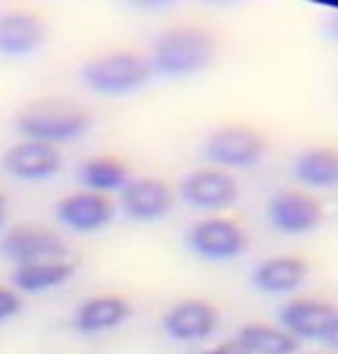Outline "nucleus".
<instances>
[{
	"label": "nucleus",
	"instance_id": "1",
	"mask_svg": "<svg viewBox=\"0 0 338 354\" xmlns=\"http://www.w3.org/2000/svg\"><path fill=\"white\" fill-rule=\"evenodd\" d=\"M95 127V115L86 106L69 99H37L28 104L14 118V129L24 140H37L46 145H65L88 136Z\"/></svg>",
	"mask_w": 338,
	"mask_h": 354
},
{
	"label": "nucleus",
	"instance_id": "2",
	"mask_svg": "<svg viewBox=\"0 0 338 354\" xmlns=\"http://www.w3.org/2000/svg\"><path fill=\"white\" fill-rule=\"evenodd\" d=\"M216 58V41L207 30L194 26L166 28L152 41V51L147 55L154 74L168 79L200 74Z\"/></svg>",
	"mask_w": 338,
	"mask_h": 354
},
{
	"label": "nucleus",
	"instance_id": "3",
	"mask_svg": "<svg viewBox=\"0 0 338 354\" xmlns=\"http://www.w3.org/2000/svg\"><path fill=\"white\" fill-rule=\"evenodd\" d=\"M147 55L136 51H111L90 58L81 67V81L100 97H126L143 90L152 81Z\"/></svg>",
	"mask_w": 338,
	"mask_h": 354
},
{
	"label": "nucleus",
	"instance_id": "4",
	"mask_svg": "<svg viewBox=\"0 0 338 354\" xmlns=\"http://www.w3.org/2000/svg\"><path fill=\"white\" fill-rule=\"evenodd\" d=\"M267 140L251 127H221L212 131L203 143V157L212 168L221 171H242V168H256L267 157Z\"/></svg>",
	"mask_w": 338,
	"mask_h": 354
},
{
	"label": "nucleus",
	"instance_id": "5",
	"mask_svg": "<svg viewBox=\"0 0 338 354\" xmlns=\"http://www.w3.org/2000/svg\"><path fill=\"white\" fill-rule=\"evenodd\" d=\"M187 249L207 263H228L244 256L251 237L242 225L225 216H209L196 221L185 235Z\"/></svg>",
	"mask_w": 338,
	"mask_h": 354
},
{
	"label": "nucleus",
	"instance_id": "6",
	"mask_svg": "<svg viewBox=\"0 0 338 354\" xmlns=\"http://www.w3.org/2000/svg\"><path fill=\"white\" fill-rule=\"evenodd\" d=\"M0 256L14 267L37 263V260H58L67 256V244L58 232L46 225L19 223L12 225L0 237Z\"/></svg>",
	"mask_w": 338,
	"mask_h": 354
},
{
	"label": "nucleus",
	"instance_id": "7",
	"mask_svg": "<svg viewBox=\"0 0 338 354\" xmlns=\"http://www.w3.org/2000/svg\"><path fill=\"white\" fill-rule=\"evenodd\" d=\"M180 198L198 212H221L239 201V184L232 173L221 168H198L182 177Z\"/></svg>",
	"mask_w": 338,
	"mask_h": 354
},
{
	"label": "nucleus",
	"instance_id": "8",
	"mask_svg": "<svg viewBox=\"0 0 338 354\" xmlns=\"http://www.w3.org/2000/svg\"><path fill=\"white\" fill-rule=\"evenodd\" d=\"M267 221L283 235H308L325 223V207L304 191H279L267 203Z\"/></svg>",
	"mask_w": 338,
	"mask_h": 354
},
{
	"label": "nucleus",
	"instance_id": "9",
	"mask_svg": "<svg viewBox=\"0 0 338 354\" xmlns=\"http://www.w3.org/2000/svg\"><path fill=\"white\" fill-rule=\"evenodd\" d=\"M221 313L205 299H182L161 315V329L178 343H203L216 334Z\"/></svg>",
	"mask_w": 338,
	"mask_h": 354
},
{
	"label": "nucleus",
	"instance_id": "10",
	"mask_svg": "<svg viewBox=\"0 0 338 354\" xmlns=\"http://www.w3.org/2000/svg\"><path fill=\"white\" fill-rule=\"evenodd\" d=\"M55 218L60 225H65L79 235H90L109 228L115 218V203L109 196L93 194V191H74L62 196L55 203Z\"/></svg>",
	"mask_w": 338,
	"mask_h": 354
},
{
	"label": "nucleus",
	"instance_id": "11",
	"mask_svg": "<svg viewBox=\"0 0 338 354\" xmlns=\"http://www.w3.org/2000/svg\"><path fill=\"white\" fill-rule=\"evenodd\" d=\"M120 207L131 221L154 223L173 212L175 194L159 177H131L120 191Z\"/></svg>",
	"mask_w": 338,
	"mask_h": 354
},
{
	"label": "nucleus",
	"instance_id": "12",
	"mask_svg": "<svg viewBox=\"0 0 338 354\" xmlns=\"http://www.w3.org/2000/svg\"><path fill=\"white\" fill-rule=\"evenodd\" d=\"M62 166H65V157L60 147L37 143V140L21 138L3 154V171L21 182H46L58 175Z\"/></svg>",
	"mask_w": 338,
	"mask_h": 354
},
{
	"label": "nucleus",
	"instance_id": "13",
	"mask_svg": "<svg viewBox=\"0 0 338 354\" xmlns=\"http://www.w3.org/2000/svg\"><path fill=\"white\" fill-rule=\"evenodd\" d=\"M338 317V308L325 299L299 297L281 306L279 320L288 334L297 341H322Z\"/></svg>",
	"mask_w": 338,
	"mask_h": 354
},
{
	"label": "nucleus",
	"instance_id": "14",
	"mask_svg": "<svg viewBox=\"0 0 338 354\" xmlns=\"http://www.w3.org/2000/svg\"><path fill=\"white\" fill-rule=\"evenodd\" d=\"M133 315L131 304L120 295H95L83 299L72 315V329L79 336H100L122 327Z\"/></svg>",
	"mask_w": 338,
	"mask_h": 354
},
{
	"label": "nucleus",
	"instance_id": "15",
	"mask_svg": "<svg viewBox=\"0 0 338 354\" xmlns=\"http://www.w3.org/2000/svg\"><path fill=\"white\" fill-rule=\"evenodd\" d=\"M46 26L37 14L10 10L0 14V55L5 58H30L44 46Z\"/></svg>",
	"mask_w": 338,
	"mask_h": 354
},
{
	"label": "nucleus",
	"instance_id": "16",
	"mask_svg": "<svg viewBox=\"0 0 338 354\" xmlns=\"http://www.w3.org/2000/svg\"><path fill=\"white\" fill-rule=\"evenodd\" d=\"M308 265L297 256H274L258 263L251 274V286L265 295H290L304 286Z\"/></svg>",
	"mask_w": 338,
	"mask_h": 354
},
{
	"label": "nucleus",
	"instance_id": "17",
	"mask_svg": "<svg viewBox=\"0 0 338 354\" xmlns=\"http://www.w3.org/2000/svg\"><path fill=\"white\" fill-rule=\"evenodd\" d=\"M74 274L76 265L67 258L37 260V263L19 265L12 269V288L19 295H41L65 286L74 279Z\"/></svg>",
	"mask_w": 338,
	"mask_h": 354
},
{
	"label": "nucleus",
	"instance_id": "18",
	"mask_svg": "<svg viewBox=\"0 0 338 354\" xmlns=\"http://www.w3.org/2000/svg\"><path fill=\"white\" fill-rule=\"evenodd\" d=\"M76 177H79L81 187L93 194H120L124 184L131 180V171L124 161L115 157H90L83 159L79 168H76Z\"/></svg>",
	"mask_w": 338,
	"mask_h": 354
},
{
	"label": "nucleus",
	"instance_id": "19",
	"mask_svg": "<svg viewBox=\"0 0 338 354\" xmlns=\"http://www.w3.org/2000/svg\"><path fill=\"white\" fill-rule=\"evenodd\" d=\"M294 177L311 189L338 187V150L336 147H308L292 164Z\"/></svg>",
	"mask_w": 338,
	"mask_h": 354
},
{
	"label": "nucleus",
	"instance_id": "20",
	"mask_svg": "<svg viewBox=\"0 0 338 354\" xmlns=\"http://www.w3.org/2000/svg\"><path fill=\"white\" fill-rule=\"evenodd\" d=\"M235 341L242 345L246 354H294L299 350V341L290 336L283 327L251 322L237 331Z\"/></svg>",
	"mask_w": 338,
	"mask_h": 354
},
{
	"label": "nucleus",
	"instance_id": "21",
	"mask_svg": "<svg viewBox=\"0 0 338 354\" xmlns=\"http://www.w3.org/2000/svg\"><path fill=\"white\" fill-rule=\"evenodd\" d=\"M24 310V297H21L14 288L0 286V324L14 320Z\"/></svg>",
	"mask_w": 338,
	"mask_h": 354
},
{
	"label": "nucleus",
	"instance_id": "22",
	"mask_svg": "<svg viewBox=\"0 0 338 354\" xmlns=\"http://www.w3.org/2000/svg\"><path fill=\"white\" fill-rule=\"evenodd\" d=\"M200 354H246V352L242 350V345H239L237 341H225V343L214 345V348H209Z\"/></svg>",
	"mask_w": 338,
	"mask_h": 354
},
{
	"label": "nucleus",
	"instance_id": "23",
	"mask_svg": "<svg viewBox=\"0 0 338 354\" xmlns=\"http://www.w3.org/2000/svg\"><path fill=\"white\" fill-rule=\"evenodd\" d=\"M322 341H325L329 348H334V350H338V317L334 320V324L332 327H329V331L325 334V338H322Z\"/></svg>",
	"mask_w": 338,
	"mask_h": 354
},
{
	"label": "nucleus",
	"instance_id": "24",
	"mask_svg": "<svg viewBox=\"0 0 338 354\" xmlns=\"http://www.w3.org/2000/svg\"><path fill=\"white\" fill-rule=\"evenodd\" d=\"M325 30H327V35H329V37H332L334 41H338V14H334V17L327 21V24H325Z\"/></svg>",
	"mask_w": 338,
	"mask_h": 354
},
{
	"label": "nucleus",
	"instance_id": "25",
	"mask_svg": "<svg viewBox=\"0 0 338 354\" xmlns=\"http://www.w3.org/2000/svg\"><path fill=\"white\" fill-rule=\"evenodd\" d=\"M7 221V201H5V196L0 194V228L5 225Z\"/></svg>",
	"mask_w": 338,
	"mask_h": 354
}]
</instances>
